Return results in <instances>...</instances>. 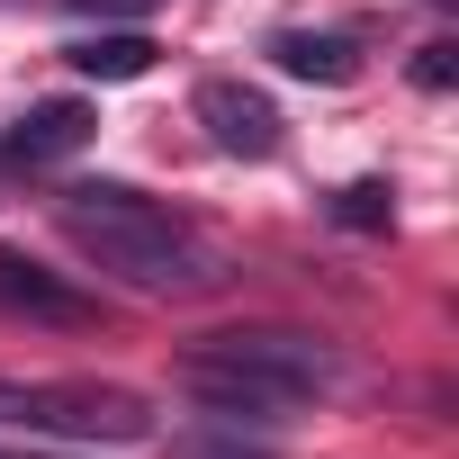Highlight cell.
<instances>
[{
    "mask_svg": "<svg viewBox=\"0 0 459 459\" xmlns=\"http://www.w3.org/2000/svg\"><path fill=\"white\" fill-rule=\"evenodd\" d=\"M55 225H64L73 253H91L108 280H126V289H144V298H189V289L216 280V253L189 235L171 207H153V198L126 189V180H73V189L55 198Z\"/></svg>",
    "mask_w": 459,
    "mask_h": 459,
    "instance_id": "cell-1",
    "label": "cell"
},
{
    "mask_svg": "<svg viewBox=\"0 0 459 459\" xmlns=\"http://www.w3.org/2000/svg\"><path fill=\"white\" fill-rule=\"evenodd\" d=\"M0 423L46 441H153L144 396L108 378H0Z\"/></svg>",
    "mask_w": 459,
    "mask_h": 459,
    "instance_id": "cell-2",
    "label": "cell"
},
{
    "mask_svg": "<svg viewBox=\"0 0 459 459\" xmlns=\"http://www.w3.org/2000/svg\"><path fill=\"white\" fill-rule=\"evenodd\" d=\"M180 360H198V369H235V378H253V387H271V396H289V405H316V396L342 378L333 342L289 333V325H235V333H207V342H189Z\"/></svg>",
    "mask_w": 459,
    "mask_h": 459,
    "instance_id": "cell-3",
    "label": "cell"
},
{
    "mask_svg": "<svg viewBox=\"0 0 459 459\" xmlns=\"http://www.w3.org/2000/svg\"><path fill=\"white\" fill-rule=\"evenodd\" d=\"M189 108H198V126H207L225 153H244V162H271V153H280V108H271V91H253V82H235V73L198 82Z\"/></svg>",
    "mask_w": 459,
    "mask_h": 459,
    "instance_id": "cell-4",
    "label": "cell"
},
{
    "mask_svg": "<svg viewBox=\"0 0 459 459\" xmlns=\"http://www.w3.org/2000/svg\"><path fill=\"white\" fill-rule=\"evenodd\" d=\"M0 316H28V325H100V298L64 289L46 262L28 253H0Z\"/></svg>",
    "mask_w": 459,
    "mask_h": 459,
    "instance_id": "cell-5",
    "label": "cell"
},
{
    "mask_svg": "<svg viewBox=\"0 0 459 459\" xmlns=\"http://www.w3.org/2000/svg\"><path fill=\"white\" fill-rule=\"evenodd\" d=\"M91 126H100L91 100H37L10 135H0V162H28V171H37V162H64V153L91 144Z\"/></svg>",
    "mask_w": 459,
    "mask_h": 459,
    "instance_id": "cell-6",
    "label": "cell"
},
{
    "mask_svg": "<svg viewBox=\"0 0 459 459\" xmlns=\"http://www.w3.org/2000/svg\"><path fill=\"white\" fill-rule=\"evenodd\" d=\"M180 387H189L216 423H235V432H244V423H253V432H271V423H289V414H298L289 396H271V387H253V378H235V369H198V360H180Z\"/></svg>",
    "mask_w": 459,
    "mask_h": 459,
    "instance_id": "cell-7",
    "label": "cell"
},
{
    "mask_svg": "<svg viewBox=\"0 0 459 459\" xmlns=\"http://www.w3.org/2000/svg\"><path fill=\"white\" fill-rule=\"evenodd\" d=\"M271 64L298 73V82H351V73H360V46L333 37V28H280V37H271Z\"/></svg>",
    "mask_w": 459,
    "mask_h": 459,
    "instance_id": "cell-8",
    "label": "cell"
},
{
    "mask_svg": "<svg viewBox=\"0 0 459 459\" xmlns=\"http://www.w3.org/2000/svg\"><path fill=\"white\" fill-rule=\"evenodd\" d=\"M73 73H91V82H135V73H153V37H144V28H100V37L73 46Z\"/></svg>",
    "mask_w": 459,
    "mask_h": 459,
    "instance_id": "cell-9",
    "label": "cell"
},
{
    "mask_svg": "<svg viewBox=\"0 0 459 459\" xmlns=\"http://www.w3.org/2000/svg\"><path fill=\"white\" fill-rule=\"evenodd\" d=\"M333 216L351 225V235H387V216H396V189H387V180H351V189L333 198Z\"/></svg>",
    "mask_w": 459,
    "mask_h": 459,
    "instance_id": "cell-10",
    "label": "cell"
},
{
    "mask_svg": "<svg viewBox=\"0 0 459 459\" xmlns=\"http://www.w3.org/2000/svg\"><path fill=\"white\" fill-rule=\"evenodd\" d=\"M414 82H423V91H450V82H459V46H450V37H432V46L414 55Z\"/></svg>",
    "mask_w": 459,
    "mask_h": 459,
    "instance_id": "cell-11",
    "label": "cell"
},
{
    "mask_svg": "<svg viewBox=\"0 0 459 459\" xmlns=\"http://www.w3.org/2000/svg\"><path fill=\"white\" fill-rule=\"evenodd\" d=\"M73 10H91V19H108V10H126V19H135L144 0H73Z\"/></svg>",
    "mask_w": 459,
    "mask_h": 459,
    "instance_id": "cell-12",
    "label": "cell"
},
{
    "mask_svg": "<svg viewBox=\"0 0 459 459\" xmlns=\"http://www.w3.org/2000/svg\"><path fill=\"white\" fill-rule=\"evenodd\" d=\"M189 459H262V450H189Z\"/></svg>",
    "mask_w": 459,
    "mask_h": 459,
    "instance_id": "cell-13",
    "label": "cell"
}]
</instances>
